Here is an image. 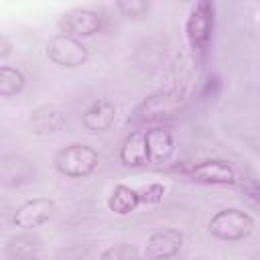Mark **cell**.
<instances>
[{
    "label": "cell",
    "instance_id": "cell-1",
    "mask_svg": "<svg viewBox=\"0 0 260 260\" xmlns=\"http://www.w3.org/2000/svg\"><path fill=\"white\" fill-rule=\"evenodd\" d=\"M207 228H209V234L215 236L217 240L238 242V240L248 238L254 232L256 221L248 211H242V209H219L217 213L211 215Z\"/></svg>",
    "mask_w": 260,
    "mask_h": 260
},
{
    "label": "cell",
    "instance_id": "cell-2",
    "mask_svg": "<svg viewBox=\"0 0 260 260\" xmlns=\"http://www.w3.org/2000/svg\"><path fill=\"white\" fill-rule=\"evenodd\" d=\"M98 152L87 146V144H69L65 148H61L55 154V169L69 177V179H81V177H89L95 169H98Z\"/></svg>",
    "mask_w": 260,
    "mask_h": 260
},
{
    "label": "cell",
    "instance_id": "cell-3",
    "mask_svg": "<svg viewBox=\"0 0 260 260\" xmlns=\"http://www.w3.org/2000/svg\"><path fill=\"white\" fill-rule=\"evenodd\" d=\"M183 106V93L175 91V89H160L150 93L148 98H144L132 112L130 120L134 124H146V122H154L160 118H167L171 114H175L179 108Z\"/></svg>",
    "mask_w": 260,
    "mask_h": 260
},
{
    "label": "cell",
    "instance_id": "cell-4",
    "mask_svg": "<svg viewBox=\"0 0 260 260\" xmlns=\"http://www.w3.org/2000/svg\"><path fill=\"white\" fill-rule=\"evenodd\" d=\"M45 53L51 63H55L59 67H67V69H75V67L83 65L89 57V51L81 43V39L65 35V32L51 37L45 45Z\"/></svg>",
    "mask_w": 260,
    "mask_h": 260
},
{
    "label": "cell",
    "instance_id": "cell-5",
    "mask_svg": "<svg viewBox=\"0 0 260 260\" xmlns=\"http://www.w3.org/2000/svg\"><path fill=\"white\" fill-rule=\"evenodd\" d=\"M102 16L100 12L91 10V8H73L65 14H61V18L57 20V26L61 32L77 37V39H85V37H93L95 32L102 30Z\"/></svg>",
    "mask_w": 260,
    "mask_h": 260
},
{
    "label": "cell",
    "instance_id": "cell-6",
    "mask_svg": "<svg viewBox=\"0 0 260 260\" xmlns=\"http://www.w3.org/2000/svg\"><path fill=\"white\" fill-rule=\"evenodd\" d=\"M211 30H213V12L211 6L207 4V0H199L195 4V8L191 10L187 24H185V32H187V41L193 49H205L211 41Z\"/></svg>",
    "mask_w": 260,
    "mask_h": 260
},
{
    "label": "cell",
    "instance_id": "cell-7",
    "mask_svg": "<svg viewBox=\"0 0 260 260\" xmlns=\"http://www.w3.org/2000/svg\"><path fill=\"white\" fill-rule=\"evenodd\" d=\"M37 171L32 162L22 154H4L0 156V185L8 189H18L35 181Z\"/></svg>",
    "mask_w": 260,
    "mask_h": 260
},
{
    "label": "cell",
    "instance_id": "cell-8",
    "mask_svg": "<svg viewBox=\"0 0 260 260\" xmlns=\"http://www.w3.org/2000/svg\"><path fill=\"white\" fill-rule=\"evenodd\" d=\"M189 179L203 185H232L236 181V171L228 160L207 158L189 169Z\"/></svg>",
    "mask_w": 260,
    "mask_h": 260
},
{
    "label": "cell",
    "instance_id": "cell-9",
    "mask_svg": "<svg viewBox=\"0 0 260 260\" xmlns=\"http://www.w3.org/2000/svg\"><path fill=\"white\" fill-rule=\"evenodd\" d=\"M55 211V203L47 197H35L24 201L16 211L12 213V225L20 230H32L49 221V217Z\"/></svg>",
    "mask_w": 260,
    "mask_h": 260
},
{
    "label": "cell",
    "instance_id": "cell-10",
    "mask_svg": "<svg viewBox=\"0 0 260 260\" xmlns=\"http://www.w3.org/2000/svg\"><path fill=\"white\" fill-rule=\"evenodd\" d=\"M183 246V232L167 228V230H158L152 232L146 240L144 246V256L146 258H173L179 254Z\"/></svg>",
    "mask_w": 260,
    "mask_h": 260
},
{
    "label": "cell",
    "instance_id": "cell-11",
    "mask_svg": "<svg viewBox=\"0 0 260 260\" xmlns=\"http://www.w3.org/2000/svg\"><path fill=\"white\" fill-rule=\"evenodd\" d=\"M114 122H116V106L110 100L91 102L81 116V124L87 132H106L114 126Z\"/></svg>",
    "mask_w": 260,
    "mask_h": 260
},
{
    "label": "cell",
    "instance_id": "cell-12",
    "mask_svg": "<svg viewBox=\"0 0 260 260\" xmlns=\"http://www.w3.org/2000/svg\"><path fill=\"white\" fill-rule=\"evenodd\" d=\"M28 126L39 136L57 134L65 128V114L55 106H39L30 112Z\"/></svg>",
    "mask_w": 260,
    "mask_h": 260
},
{
    "label": "cell",
    "instance_id": "cell-13",
    "mask_svg": "<svg viewBox=\"0 0 260 260\" xmlns=\"http://www.w3.org/2000/svg\"><path fill=\"white\" fill-rule=\"evenodd\" d=\"M4 252L12 260H32V258L43 256V240L26 230L22 234L12 236L6 242Z\"/></svg>",
    "mask_w": 260,
    "mask_h": 260
},
{
    "label": "cell",
    "instance_id": "cell-14",
    "mask_svg": "<svg viewBox=\"0 0 260 260\" xmlns=\"http://www.w3.org/2000/svg\"><path fill=\"white\" fill-rule=\"evenodd\" d=\"M146 138V148H148V162H167L175 150V140L173 134L165 128H152L144 132Z\"/></svg>",
    "mask_w": 260,
    "mask_h": 260
},
{
    "label": "cell",
    "instance_id": "cell-15",
    "mask_svg": "<svg viewBox=\"0 0 260 260\" xmlns=\"http://www.w3.org/2000/svg\"><path fill=\"white\" fill-rule=\"evenodd\" d=\"M120 162L126 167H142L148 162V148L142 130L130 132L120 146Z\"/></svg>",
    "mask_w": 260,
    "mask_h": 260
},
{
    "label": "cell",
    "instance_id": "cell-16",
    "mask_svg": "<svg viewBox=\"0 0 260 260\" xmlns=\"http://www.w3.org/2000/svg\"><path fill=\"white\" fill-rule=\"evenodd\" d=\"M140 205V197L138 191L128 187V185H116L114 191L108 197V207L110 211H114L116 215H128L132 213L136 207Z\"/></svg>",
    "mask_w": 260,
    "mask_h": 260
},
{
    "label": "cell",
    "instance_id": "cell-17",
    "mask_svg": "<svg viewBox=\"0 0 260 260\" xmlns=\"http://www.w3.org/2000/svg\"><path fill=\"white\" fill-rule=\"evenodd\" d=\"M26 85L24 73L12 65H0V95L12 98L18 95Z\"/></svg>",
    "mask_w": 260,
    "mask_h": 260
},
{
    "label": "cell",
    "instance_id": "cell-18",
    "mask_svg": "<svg viewBox=\"0 0 260 260\" xmlns=\"http://www.w3.org/2000/svg\"><path fill=\"white\" fill-rule=\"evenodd\" d=\"M118 12L128 20H142L150 12V0H114Z\"/></svg>",
    "mask_w": 260,
    "mask_h": 260
},
{
    "label": "cell",
    "instance_id": "cell-19",
    "mask_svg": "<svg viewBox=\"0 0 260 260\" xmlns=\"http://www.w3.org/2000/svg\"><path fill=\"white\" fill-rule=\"evenodd\" d=\"M140 252L130 244H114L100 254L102 260H136Z\"/></svg>",
    "mask_w": 260,
    "mask_h": 260
},
{
    "label": "cell",
    "instance_id": "cell-20",
    "mask_svg": "<svg viewBox=\"0 0 260 260\" xmlns=\"http://www.w3.org/2000/svg\"><path fill=\"white\" fill-rule=\"evenodd\" d=\"M165 185L160 183H150L146 185L142 191H138V197H140V203H146V205H154V203H160L162 197H165Z\"/></svg>",
    "mask_w": 260,
    "mask_h": 260
},
{
    "label": "cell",
    "instance_id": "cell-21",
    "mask_svg": "<svg viewBox=\"0 0 260 260\" xmlns=\"http://www.w3.org/2000/svg\"><path fill=\"white\" fill-rule=\"evenodd\" d=\"M10 53H12V41L4 32H0V59L8 57Z\"/></svg>",
    "mask_w": 260,
    "mask_h": 260
},
{
    "label": "cell",
    "instance_id": "cell-22",
    "mask_svg": "<svg viewBox=\"0 0 260 260\" xmlns=\"http://www.w3.org/2000/svg\"><path fill=\"white\" fill-rule=\"evenodd\" d=\"M0 138H2V130H0Z\"/></svg>",
    "mask_w": 260,
    "mask_h": 260
}]
</instances>
